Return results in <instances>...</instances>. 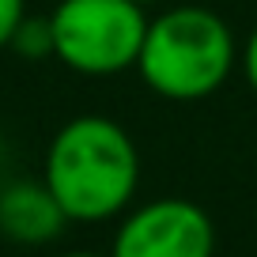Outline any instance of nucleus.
I'll return each instance as SVG.
<instances>
[{
  "mask_svg": "<svg viewBox=\"0 0 257 257\" xmlns=\"http://www.w3.org/2000/svg\"><path fill=\"white\" fill-rule=\"evenodd\" d=\"M42 182L68 223H102L133 208L140 185V152L125 128L102 113H80L53 133Z\"/></svg>",
  "mask_w": 257,
  "mask_h": 257,
  "instance_id": "f257e3e1",
  "label": "nucleus"
},
{
  "mask_svg": "<svg viewBox=\"0 0 257 257\" xmlns=\"http://www.w3.org/2000/svg\"><path fill=\"white\" fill-rule=\"evenodd\" d=\"M238 46L219 12L204 4H174L148 19L137 72L159 98L197 102L231 80Z\"/></svg>",
  "mask_w": 257,
  "mask_h": 257,
  "instance_id": "f03ea898",
  "label": "nucleus"
},
{
  "mask_svg": "<svg viewBox=\"0 0 257 257\" xmlns=\"http://www.w3.org/2000/svg\"><path fill=\"white\" fill-rule=\"evenodd\" d=\"M53 57L80 76H117L137 68L148 34L137 0H61L49 12Z\"/></svg>",
  "mask_w": 257,
  "mask_h": 257,
  "instance_id": "7ed1b4c3",
  "label": "nucleus"
},
{
  "mask_svg": "<svg viewBox=\"0 0 257 257\" xmlns=\"http://www.w3.org/2000/svg\"><path fill=\"white\" fill-rule=\"evenodd\" d=\"M110 257H216V223L197 201L155 197L125 208Z\"/></svg>",
  "mask_w": 257,
  "mask_h": 257,
  "instance_id": "20e7f679",
  "label": "nucleus"
},
{
  "mask_svg": "<svg viewBox=\"0 0 257 257\" xmlns=\"http://www.w3.org/2000/svg\"><path fill=\"white\" fill-rule=\"evenodd\" d=\"M68 216L46 182H12L0 189V234L19 246H46L64 231Z\"/></svg>",
  "mask_w": 257,
  "mask_h": 257,
  "instance_id": "39448f33",
  "label": "nucleus"
},
{
  "mask_svg": "<svg viewBox=\"0 0 257 257\" xmlns=\"http://www.w3.org/2000/svg\"><path fill=\"white\" fill-rule=\"evenodd\" d=\"M8 49H16L27 61L53 57V27H49V16H23V23L16 27Z\"/></svg>",
  "mask_w": 257,
  "mask_h": 257,
  "instance_id": "423d86ee",
  "label": "nucleus"
},
{
  "mask_svg": "<svg viewBox=\"0 0 257 257\" xmlns=\"http://www.w3.org/2000/svg\"><path fill=\"white\" fill-rule=\"evenodd\" d=\"M23 16H27V0H0V49H8Z\"/></svg>",
  "mask_w": 257,
  "mask_h": 257,
  "instance_id": "0eeeda50",
  "label": "nucleus"
},
{
  "mask_svg": "<svg viewBox=\"0 0 257 257\" xmlns=\"http://www.w3.org/2000/svg\"><path fill=\"white\" fill-rule=\"evenodd\" d=\"M238 64H242V76H246L249 91H253V95H257V27H253V31H249L246 46L238 49Z\"/></svg>",
  "mask_w": 257,
  "mask_h": 257,
  "instance_id": "6e6552de",
  "label": "nucleus"
},
{
  "mask_svg": "<svg viewBox=\"0 0 257 257\" xmlns=\"http://www.w3.org/2000/svg\"><path fill=\"white\" fill-rule=\"evenodd\" d=\"M57 257H102V253H91V249H68V253H57Z\"/></svg>",
  "mask_w": 257,
  "mask_h": 257,
  "instance_id": "1a4fd4ad",
  "label": "nucleus"
},
{
  "mask_svg": "<svg viewBox=\"0 0 257 257\" xmlns=\"http://www.w3.org/2000/svg\"><path fill=\"white\" fill-rule=\"evenodd\" d=\"M137 4H144V8H152V4H159V0H137Z\"/></svg>",
  "mask_w": 257,
  "mask_h": 257,
  "instance_id": "9d476101",
  "label": "nucleus"
}]
</instances>
